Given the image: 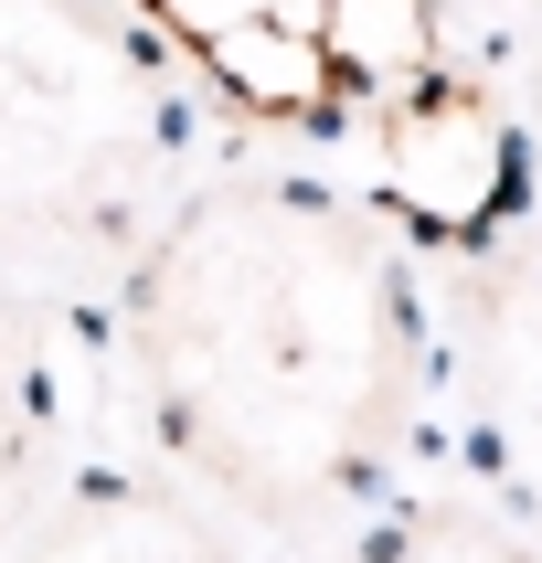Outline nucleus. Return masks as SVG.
<instances>
[{
  "instance_id": "nucleus-5",
  "label": "nucleus",
  "mask_w": 542,
  "mask_h": 563,
  "mask_svg": "<svg viewBox=\"0 0 542 563\" xmlns=\"http://www.w3.org/2000/svg\"><path fill=\"white\" fill-rule=\"evenodd\" d=\"M32 563H223V542L202 532L181 500H150V489H86L54 532L32 542Z\"/></svg>"
},
{
  "instance_id": "nucleus-3",
  "label": "nucleus",
  "mask_w": 542,
  "mask_h": 563,
  "mask_svg": "<svg viewBox=\"0 0 542 563\" xmlns=\"http://www.w3.org/2000/svg\"><path fill=\"white\" fill-rule=\"evenodd\" d=\"M373 191L414 245L489 255L510 234V213L532 202V139L468 75L414 64L405 86L373 96Z\"/></svg>"
},
{
  "instance_id": "nucleus-4",
  "label": "nucleus",
  "mask_w": 542,
  "mask_h": 563,
  "mask_svg": "<svg viewBox=\"0 0 542 563\" xmlns=\"http://www.w3.org/2000/svg\"><path fill=\"white\" fill-rule=\"evenodd\" d=\"M478 457L510 510L542 521V255L510 266L478 309Z\"/></svg>"
},
{
  "instance_id": "nucleus-1",
  "label": "nucleus",
  "mask_w": 542,
  "mask_h": 563,
  "mask_svg": "<svg viewBox=\"0 0 542 563\" xmlns=\"http://www.w3.org/2000/svg\"><path fill=\"white\" fill-rule=\"evenodd\" d=\"M170 437L266 510L362 489L414 394V309L373 223L298 181L202 191L150 266Z\"/></svg>"
},
{
  "instance_id": "nucleus-6",
  "label": "nucleus",
  "mask_w": 542,
  "mask_h": 563,
  "mask_svg": "<svg viewBox=\"0 0 542 563\" xmlns=\"http://www.w3.org/2000/svg\"><path fill=\"white\" fill-rule=\"evenodd\" d=\"M373 563H542V553L500 521H478V510H414Z\"/></svg>"
},
{
  "instance_id": "nucleus-2",
  "label": "nucleus",
  "mask_w": 542,
  "mask_h": 563,
  "mask_svg": "<svg viewBox=\"0 0 542 563\" xmlns=\"http://www.w3.org/2000/svg\"><path fill=\"white\" fill-rule=\"evenodd\" d=\"M150 11L234 107L287 128H330L425 64L414 0H150Z\"/></svg>"
}]
</instances>
